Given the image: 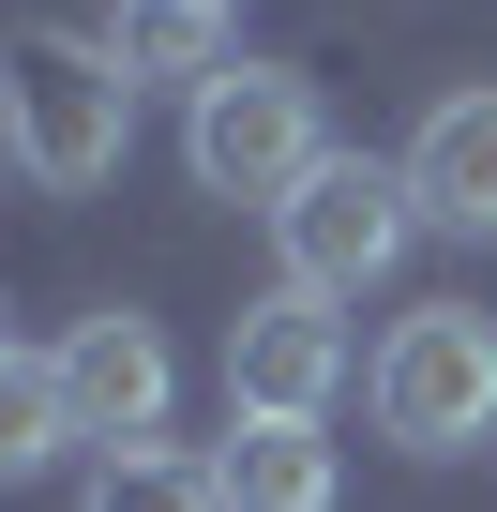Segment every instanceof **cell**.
<instances>
[{
    "mask_svg": "<svg viewBox=\"0 0 497 512\" xmlns=\"http://www.w3.org/2000/svg\"><path fill=\"white\" fill-rule=\"evenodd\" d=\"M0 121H16L31 196H91L136 151V76L106 61V31H16L0 46Z\"/></svg>",
    "mask_w": 497,
    "mask_h": 512,
    "instance_id": "6da1fadb",
    "label": "cell"
},
{
    "mask_svg": "<svg viewBox=\"0 0 497 512\" xmlns=\"http://www.w3.org/2000/svg\"><path fill=\"white\" fill-rule=\"evenodd\" d=\"M181 166H196V196H226V211H287V196L332 166L317 76H287V61H226V76L181 106Z\"/></svg>",
    "mask_w": 497,
    "mask_h": 512,
    "instance_id": "7a4b0ae2",
    "label": "cell"
},
{
    "mask_svg": "<svg viewBox=\"0 0 497 512\" xmlns=\"http://www.w3.org/2000/svg\"><path fill=\"white\" fill-rule=\"evenodd\" d=\"M362 407H377L392 452H482V437H497V317H482V302L392 317V347L362 362Z\"/></svg>",
    "mask_w": 497,
    "mask_h": 512,
    "instance_id": "3957f363",
    "label": "cell"
},
{
    "mask_svg": "<svg viewBox=\"0 0 497 512\" xmlns=\"http://www.w3.org/2000/svg\"><path fill=\"white\" fill-rule=\"evenodd\" d=\"M407 241H422L407 166H362V151H332V166L272 211V256H287V287H302V302H362V287H392V272H407Z\"/></svg>",
    "mask_w": 497,
    "mask_h": 512,
    "instance_id": "277c9868",
    "label": "cell"
},
{
    "mask_svg": "<svg viewBox=\"0 0 497 512\" xmlns=\"http://www.w3.org/2000/svg\"><path fill=\"white\" fill-rule=\"evenodd\" d=\"M347 392V317L272 287V302H241L226 317V422H332Z\"/></svg>",
    "mask_w": 497,
    "mask_h": 512,
    "instance_id": "5b68a950",
    "label": "cell"
},
{
    "mask_svg": "<svg viewBox=\"0 0 497 512\" xmlns=\"http://www.w3.org/2000/svg\"><path fill=\"white\" fill-rule=\"evenodd\" d=\"M61 392H76V422H91L106 452H151V437H166L181 362H166V332H151L136 302H106V317H76V332H61Z\"/></svg>",
    "mask_w": 497,
    "mask_h": 512,
    "instance_id": "8992f818",
    "label": "cell"
},
{
    "mask_svg": "<svg viewBox=\"0 0 497 512\" xmlns=\"http://www.w3.org/2000/svg\"><path fill=\"white\" fill-rule=\"evenodd\" d=\"M392 166H407V211H422V226L497 241V91H437L422 136H407Z\"/></svg>",
    "mask_w": 497,
    "mask_h": 512,
    "instance_id": "52a82bcc",
    "label": "cell"
},
{
    "mask_svg": "<svg viewBox=\"0 0 497 512\" xmlns=\"http://www.w3.org/2000/svg\"><path fill=\"white\" fill-rule=\"evenodd\" d=\"M211 482H226V512H332V422H226L211 437Z\"/></svg>",
    "mask_w": 497,
    "mask_h": 512,
    "instance_id": "ba28073f",
    "label": "cell"
},
{
    "mask_svg": "<svg viewBox=\"0 0 497 512\" xmlns=\"http://www.w3.org/2000/svg\"><path fill=\"white\" fill-rule=\"evenodd\" d=\"M106 61L211 91V76H226V16H211V0H121V16H106Z\"/></svg>",
    "mask_w": 497,
    "mask_h": 512,
    "instance_id": "9c48e42d",
    "label": "cell"
},
{
    "mask_svg": "<svg viewBox=\"0 0 497 512\" xmlns=\"http://www.w3.org/2000/svg\"><path fill=\"white\" fill-rule=\"evenodd\" d=\"M91 422H76V392H61V347H0V467H61Z\"/></svg>",
    "mask_w": 497,
    "mask_h": 512,
    "instance_id": "30bf717a",
    "label": "cell"
},
{
    "mask_svg": "<svg viewBox=\"0 0 497 512\" xmlns=\"http://www.w3.org/2000/svg\"><path fill=\"white\" fill-rule=\"evenodd\" d=\"M76 512H226V482H211V452H106L91 482H76Z\"/></svg>",
    "mask_w": 497,
    "mask_h": 512,
    "instance_id": "8fae6325",
    "label": "cell"
},
{
    "mask_svg": "<svg viewBox=\"0 0 497 512\" xmlns=\"http://www.w3.org/2000/svg\"><path fill=\"white\" fill-rule=\"evenodd\" d=\"M211 16H241V0H211Z\"/></svg>",
    "mask_w": 497,
    "mask_h": 512,
    "instance_id": "7c38bea8",
    "label": "cell"
}]
</instances>
